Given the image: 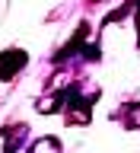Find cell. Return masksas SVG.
Segmentation results:
<instances>
[{
  "instance_id": "obj_1",
  "label": "cell",
  "mask_w": 140,
  "mask_h": 153,
  "mask_svg": "<svg viewBox=\"0 0 140 153\" xmlns=\"http://www.w3.org/2000/svg\"><path fill=\"white\" fill-rule=\"evenodd\" d=\"M22 64H26V54L16 51V48H10L7 54H0V76H3V80H13V74H16Z\"/></svg>"
},
{
  "instance_id": "obj_2",
  "label": "cell",
  "mask_w": 140,
  "mask_h": 153,
  "mask_svg": "<svg viewBox=\"0 0 140 153\" xmlns=\"http://www.w3.org/2000/svg\"><path fill=\"white\" fill-rule=\"evenodd\" d=\"M22 134H26V124H10L0 131V153H13L16 150V143L22 140Z\"/></svg>"
},
{
  "instance_id": "obj_3",
  "label": "cell",
  "mask_w": 140,
  "mask_h": 153,
  "mask_svg": "<svg viewBox=\"0 0 140 153\" xmlns=\"http://www.w3.org/2000/svg\"><path fill=\"white\" fill-rule=\"evenodd\" d=\"M29 153H61V143H57V137H41V140L32 143Z\"/></svg>"
},
{
  "instance_id": "obj_4",
  "label": "cell",
  "mask_w": 140,
  "mask_h": 153,
  "mask_svg": "<svg viewBox=\"0 0 140 153\" xmlns=\"http://www.w3.org/2000/svg\"><path fill=\"white\" fill-rule=\"evenodd\" d=\"M137 29H140V10H137ZM137 45H140V35H137Z\"/></svg>"
}]
</instances>
